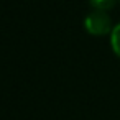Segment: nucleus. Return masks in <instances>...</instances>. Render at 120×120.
I'll return each mask as SVG.
<instances>
[{"instance_id":"obj_1","label":"nucleus","mask_w":120,"mask_h":120,"mask_svg":"<svg viewBox=\"0 0 120 120\" xmlns=\"http://www.w3.org/2000/svg\"><path fill=\"white\" fill-rule=\"evenodd\" d=\"M84 28L92 36H104L107 33H112V30H113L109 13L102 12V10L90 12L84 20Z\"/></svg>"},{"instance_id":"obj_2","label":"nucleus","mask_w":120,"mask_h":120,"mask_svg":"<svg viewBox=\"0 0 120 120\" xmlns=\"http://www.w3.org/2000/svg\"><path fill=\"white\" fill-rule=\"evenodd\" d=\"M110 46H112L113 53L120 58V23L117 26H113L112 33H110Z\"/></svg>"},{"instance_id":"obj_3","label":"nucleus","mask_w":120,"mask_h":120,"mask_svg":"<svg viewBox=\"0 0 120 120\" xmlns=\"http://www.w3.org/2000/svg\"><path fill=\"white\" fill-rule=\"evenodd\" d=\"M89 4L92 5L94 10H102L107 12L115 5V0H89Z\"/></svg>"}]
</instances>
